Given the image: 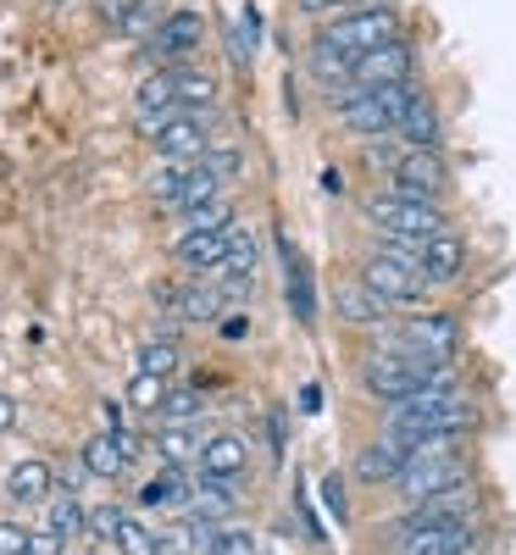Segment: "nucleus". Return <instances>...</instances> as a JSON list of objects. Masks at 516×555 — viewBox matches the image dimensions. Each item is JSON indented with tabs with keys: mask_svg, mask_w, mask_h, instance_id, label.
<instances>
[{
	"mask_svg": "<svg viewBox=\"0 0 516 555\" xmlns=\"http://www.w3.org/2000/svg\"><path fill=\"white\" fill-rule=\"evenodd\" d=\"M389 39H405L400 34V12L395 7H361V12H345V17H327L322 23V34L311 39V78H322L327 89H345V78H350V67L361 62V56H372L378 44H389Z\"/></svg>",
	"mask_w": 516,
	"mask_h": 555,
	"instance_id": "nucleus-1",
	"label": "nucleus"
},
{
	"mask_svg": "<svg viewBox=\"0 0 516 555\" xmlns=\"http://www.w3.org/2000/svg\"><path fill=\"white\" fill-rule=\"evenodd\" d=\"M416 101H422V89L411 78V83H389V89H366V95H345L334 106V117L356 139H378V133H400V122Z\"/></svg>",
	"mask_w": 516,
	"mask_h": 555,
	"instance_id": "nucleus-2",
	"label": "nucleus"
},
{
	"mask_svg": "<svg viewBox=\"0 0 516 555\" xmlns=\"http://www.w3.org/2000/svg\"><path fill=\"white\" fill-rule=\"evenodd\" d=\"M434 373H444V366H428L422 356H411V350H400V345H384V350H372V356L361 361V389H366L372 400H384V405H400V400H411V395L428 389Z\"/></svg>",
	"mask_w": 516,
	"mask_h": 555,
	"instance_id": "nucleus-3",
	"label": "nucleus"
},
{
	"mask_svg": "<svg viewBox=\"0 0 516 555\" xmlns=\"http://www.w3.org/2000/svg\"><path fill=\"white\" fill-rule=\"evenodd\" d=\"M366 222L384 228V240H405V245H428V240L450 234L439 201H416V195H395V190L366 201Z\"/></svg>",
	"mask_w": 516,
	"mask_h": 555,
	"instance_id": "nucleus-4",
	"label": "nucleus"
},
{
	"mask_svg": "<svg viewBox=\"0 0 516 555\" xmlns=\"http://www.w3.org/2000/svg\"><path fill=\"white\" fill-rule=\"evenodd\" d=\"M395 489L422 505V500H439V494H455V489H473V461H466L461 450L455 455H434V461H416V467H405L395 478Z\"/></svg>",
	"mask_w": 516,
	"mask_h": 555,
	"instance_id": "nucleus-5",
	"label": "nucleus"
},
{
	"mask_svg": "<svg viewBox=\"0 0 516 555\" xmlns=\"http://www.w3.org/2000/svg\"><path fill=\"white\" fill-rule=\"evenodd\" d=\"M416 78V51L411 39H389L372 56H361L345 78V95H366V89H389V83H411Z\"/></svg>",
	"mask_w": 516,
	"mask_h": 555,
	"instance_id": "nucleus-6",
	"label": "nucleus"
},
{
	"mask_svg": "<svg viewBox=\"0 0 516 555\" xmlns=\"http://www.w3.org/2000/svg\"><path fill=\"white\" fill-rule=\"evenodd\" d=\"M361 284L378 300H389V306H428V284H422V272L395 261V256H384V250H372L361 261Z\"/></svg>",
	"mask_w": 516,
	"mask_h": 555,
	"instance_id": "nucleus-7",
	"label": "nucleus"
},
{
	"mask_svg": "<svg viewBox=\"0 0 516 555\" xmlns=\"http://www.w3.org/2000/svg\"><path fill=\"white\" fill-rule=\"evenodd\" d=\"M389 345H400V350L422 356L428 366H450V356H455V345H461V322H455V317H444V311L411 317V322H405V328H400Z\"/></svg>",
	"mask_w": 516,
	"mask_h": 555,
	"instance_id": "nucleus-8",
	"label": "nucleus"
},
{
	"mask_svg": "<svg viewBox=\"0 0 516 555\" xmlns=\"http://www.w3.org/2000/svg\"><path fill=\"white\" fill-rule=\"evenodd\" d=\"M395 550L400 555H478L483 550V522H461V528H400Z\"/></svg>",
	"mask_w": 516,
	"mask_h": 555,
	"instance_id": "nucleus-9",
	"label": "nucleus"
},
{
	"mask_svg": "<svg viewBox=\"0 0 516 555\" xmlns=\"http://www.w3.org/2000/svg\"><path fill=\"white\" fill-rule=\"evenodd\" d=\"M211 112H178V117H167V128L156 133V151L167 156V162H201L206 151H211Z\"/></svg>",
	"mask_w": 516,
	"mask_h": 555,
	"instance_id": "nucleus-10",
	"label": "nucleus"
},
{
	"mask_svg": "<svg viewBox=\"0 0 516 555\" xmlns=\"http://www.w3.org/2000/svg\"><path fill=\"white\" fill-rule=\"evenodd\" d=\"M444 183H450V172H444L439 151H405L395 162V172H389V190L395 195H416V201H439Z\"/></svg>",
	"mask_w": 516,
	"mask_h": 555,
	"instance_id": "nucleus-11",
	"label": "nucleus"
},
{
	"mask_svg": "<svg viewBox=\"0 0 516 555\" xmlns=\"http://www.w3.org/2000/svg\"><path fill=\"white\" fill-rule=\"evenodd\" d=\"M201 39H206V17H201L195 7H178V12H167V17H162V28L151 34V56L178 62V56H190Z\"/></svg>",
	"mask_w": 516,
	"mask_h": 555,
	"instance_id": "nucleus-12",
	"label": "nucleus"
},
{
	"mask_svg": "<svg viewBox=\"0 0 516 555\" xmlns=\"http://www.w3.org/2000/svg\"><path fill=\"white\" fill-rule=\"evenodd\" d=\"M416 272H422V284H428V289L455 284V278L466 272V240H461V234H439V240H428V245H422Z\"/></svg>",
	"mask_w": 516,
	"mask_h": 555,
	"instance_id": "nucleus-13",
	"label": "nucleus"
},
{
	"mask_svg": "<svg viewBox=\"0 0 516 555\" xmlns=\"http://www.w3.org/2000/svg\"><path fill=\"white\" fill-rule=\"evenodd\" d=\"M228 234H233V228H222V234H183L172 245L178 267L183 272H222L228 267Z\"/></svg>",
	"mask_w": 516,
	"mask_h": 555,
	"instance_id": "nucleus-14",
	"label": "nucleus"
},
{
	"mask_svg": "<svg viewBox=\"0 0 516 555\" xmlns=\"http://www.w3.org/2000/svg\"><path fill=\"white\" fill-rule=\"evenodd\" d=\"M245 467H250V450H245L240 434H211L206 439V450H201V473L206 478H233V483H240Z\"/></svg>",
	"mask_w": 516,
	"mask_h": 555,
	"instance_id": "nucleus-15",
	"label": "nucleus"
},
{
	"mask_svg": "<svg viewBox=\"0 0 516 555\" xmlns=\"http://www.w3.org/2000/svg\"><path fill=\"white\" fill-rule=\"evenodd\" d=\"M284 272H289V311H295V322H317V284H311V261L295 250V245H284Z\"/></svg>",
	"mask_w": 516,
	"mask_h": 555,
	"instance_id": "nucleus-16",
	"label": "nucleus"
},
{
	"mask_svg": "<svg viewBox=\"0 0 516 555\" xmlns=\"http://www.w3.org/2000/svg\"><path fill=\"white\" fill-rule=\"evenodd\" d=\"M51 489H56V473L44 467V461H17V467L7 473V494H12L17 505H39V500H51Z\"/></svg>",
	"mask_w": 516,
	"mask_h": 555,
	"instance_id": "nucleus-17",
	"label": "nucleus"
},
{
	"mask_svg": "<svg viewBox=\"0 0 516 555\" xmlns=\"http://www.w3.org/2000/svg\"><path fill=\"white\" fill-rule=\"evenodd\" d=\"M439 133H444V122H439V106L422 95L411 112H405V122H400V133L395 139H405V151H434L439 145Z\"/></svg>",
	"mask_w": 516,
	"mask_h": 555,
	"instance_id": "nucleus-18",
	"label": "nucleus"
},
{
	"mask_svg": "<svg viewBox=\"0 0 516 555\" xmlns=\"http://www.w3.org/2000/svg\"><path fill=\"white\" fill-rule=\"evenodd\" d=\"M334 306H339V317H345V322H356V328H384V317L395 311L389 300H378V295H372L366 284H350V289H339V300H334Z\"/></svg>",
	"mask_w": 516,
	"mask_h": 555,
	"instance_id": "nucleus-19",
	"label": "nucleus"
},
{
	"mask_svg": "<svg viewBox=\"0 0 516 555\" xmlns=\"http://www.w3.org/2000/svg\"><path fill=\"white\" fill-rule=\"evenodd\" d=\"M83 473H89V478H122V473H128V450L117 444L112 428L83 444Z\"/></svg>",
	"mask_w": 516,
	"mask_h": 555,
	"instance_id": "nucleus-20",
	"label": "nucleus"
},
{
	"mask_svg": "<svg viewBox=\"0 0 516 555\" xmlns=\"http://www.w3.org/2000/svg\"><path fill=\"white\" fill-rule=\"evenodd\" d=\"M183 500H195V478H183V467H162L145 489H139V505H183Z\"/></svg>",
	"mask_w": 516,
	"mask_h": 555,
	"instance_id": "nucleus-21",
	"label": "nucleus"
},
{
	"mask_svg": "<svg viewBox=\"0 0 516 555\" xmlns=\"http://www.w3.org/2000/svg\"><path fill=\"white\" fill-rule=\"evenodd\" d=\"M172 83H178V112H211V101H217V78L211 73L172 67Z\"/></svg>",
	"mask_w": 516,
	"mask_h": 555,
	"instance_id": "nucleus-22",
	"label": "nucleus"
},
{
	"mask_svg": "<svg viewBox=\"0 0 516 555\" xmlns=\"http://www.w3.org/2000/svg\"><path fill=\"white\" fill-rule=\"evenodd\" d=\"M156 450H162L167 467H190V461H201L206 439H195V428H190V423H167V428L156 434Z\"/></svg>",
	"mask_w": 516,
	"mask_h": 555,
	"instance_id": "nucleus-23",
	"label": "nucleus"
},
{
	"mask_svg": "<svg viewBox=\"0 0 516 555\" xmlns=\"http://www.w3.org/2000/svg\"><path fill=\"white\" fill-rule=\"evenodd\" d=\"M356 478H361V483H395V478H400V455H395L389 444H366V450L356 455Z\"/></svg>",
	"mask_w": 516,
	"mask_h": 555,
	"instance_id": "nucleus-24",
	"label": "nucleus"
},
{
	"mask_svg": "<svg viewBox=\"0 0 516 555\" xmlns=\"http://www.w3.org/2000/svg\"><path fill=\"white\" fill-rule=\"evenodd\" d=\"M162 300H167L178 317H190V322H211V317L222 311V289H183V295L162 289Z\"/></svg>",
	"mask_w": 516,
	"mask_h": 555,
	"instance_id": "nucleus-25",
	"label": "nucleus"
},
{
	"mask_svg": "<svg viewBox=\"0 0 516 555\" xmlns=\"http://www.w3.org/2000/svg\"><path fill=\"white\" fill-rule=\"evenodd\" d=\"M183 222H190V234H222V228H233V201H206L195 211H183Z\"/></svg>",
	"mask_w": 516,
	"mask_h": 555,
	"instance_id": "nucleus-26",
	"label": "nucleus"
},
{
	"mask_svg": "<svg viewBox=\"0 0 516 555\" xmlns=\"http://www.w3.org/2000/svg\"><path fill=\"white\" fill-rule=\"evenodd\" d=\"M139 373L172 378V373H178V345H172V339H151V345H139Z\"/></svg>",
	"mask_w": 516,
	"mask_h": 555,
	"instance_id": "nucleus-27",
	"label": "nucleus"
},
{
	"mask_svg": "<svg viewBox=\"0 0 516 555\" xmlns=\"http://www.w3.org/2000/svg\"><path fill=\"white\" fill-rule=\"evenodd\" d=\"M128 405H133V411H162V405H167V378H156V373H133V384H128Z\"/></svg>",
	"mask_w": 516,
	"mask_h": 555,
	"instance_id": "nucleus-28",
	"label": "nucleus"
},
{
	"mask_svg": "<svg viewBox=\"0 0 516 555\" xmlns=\"http://www.w3.org/2000/svg\"><path fill=\"white\" fill-rule=\"evenodd\" d=\"M117 550H122V555H162L156 533H151L145 522H133L128 512H122V528H117Z\"/></svg>",
	"mask_w": 516,
	"mask_h": 555,
	"instance_id": "nucleus-29",
	"label": "nucleus"
},
{
	"mask_svg": "<svg viewBox=\"0 0 516 555\" xmlns=\"http://www.w3.org/2000/svg\"><path fill=\"white\" fill-rule=\"evenodd\" d=\"M44 522H51V528H56L62 539H73V533H78V528L89 522V512H83V505H78L73 494H62V500L51 505V517H44Z\"/></svg>",
	"mask_w": 516,
	"mask_h": 555,
	"instance_id": "nucleus-30",
	"label": "nucleus"
},
{
	"mask_svg": "<svg viewBox=\"0 0 516 555\" xmlns=\"http://www.w3.org/2000/svg\"><path fill=\"white\" fill-rule=\"evenodd\" d=\"M250 267H256V234L233 228V234H228V267H222V272L240 278V272H250Z\"/></svg>",
	"mask_w": 516,
	"mask_h": 555,
	"instance_id": "nucleus-31",
	"label": "nucleus"
},
{
	"mask_svg": "<svg viewBox=\"0 0 516 555\" xmlns=\"http://www.w3.org/2000/svg\"><path fill=\"white\" fill-rule=\"evenodd\" d=\"M211 555H256V533H250V528H240V522H222V528H217Z\"/></svg>",
	"mask_w": 516,
	"mask_h": 555,
	"instance_id": "nucleus-32",
	"label": "nucleus"
},
{
	"mask_svg": "<svg viewBox=\"0 0 516 555\" xmlns=\"http://www.w3.org/2000/svg\"><path fill=\"white\" fill-rule=\"evenodd\" d=\"M201 389H167V405H162V416L167 423H190V416H201Z\"/></svg>",
	"mask_w": 516,
	"mask_h": 555,
	"instance_id": "nucleus-33",
	"label": "nucleus"
},
{
	"mask_svg": "<svg viewBox=\"0 0 516 555\" xmlns=\"http://www.w3.org/2000/svg\"><path fill=\"white\" fill-rule=\"evenodd\" d=\"M156 28H162V17H156L151 0H139V7L117 23V34H128V39H145V34H156Z\"/></svg>",
	"mask_w": 516,
	"mask_h": 555,
	"instance_id": "nucleus-34",
	"label": "nucleus"
},
{
	"mask_svg": "<svg viewBox=\"0 0 516 555\" xmlns=\"http://www.w3.org/2000/svg\"><path fill=\"white\" fill-rule=\"evenodd\" d=\"M201 167H206V172H217V178L228 183V178H240V167H245V156H240V151H233V145H222V151H206V156H201Z\"/></svg>",
	"mask_w": 516,
	"mask_h": 555,
	"instance_id": "nucleus-35",
	"label": "nucleus"
},
{
	"mask_svg": "<svg viewBox=\"0 0 516 555\" xmlns=\"http://www.w3.org/2000/svg\"><path fill=\"white\" fill-rule=\"evenodd\" d=\"M295 7H300L306 17H345V12L372 7V0H295Z\"/></svg>",
	"mask_w": 516,
	"mask_h": 555,
	"instance_id": "nucleus-36",
	"label": "nucleus"
},
{
	"mask_svg": "<svg viewBox=\"0 0 516 555\" xmlns=\"http://www.w3.org/2000/svg\"><path fill=\"white\" fill-rule=\"evenodd\" d=\"M322 505H327V517H334V522L350 517V500H345V478H339V473L322 478Z\"/></svg>",
	"mask_w": 516,
	"mask_h": 555,
	"instance_id": "nucleus-37",
	"label": "nucleus"
},
{
	"mask_svg": "<svg viewBox=\"0 0 516 555\" xmlns=\"http://www.w3.org/2000/svg\"><path fill=\"white\" fill-rule=\"evenodd\" d=\"M67 550V539L51 528V522H39V528H28V555H62Z\"/></svg>",
	"mask_w": 516,
	"mask_h": 555,
	"instance_id": "nucleus-38",
	"label": "nucleus"
},
{
	"mask_svg": "<svg viewBox=\"0 0 516 555\" xmlns=\"http://www.w3.org/2000/svg\"><path fill=\"white\" fill-rule=\"evenodd\" d=\"M117 528H122V512H117V505L89 512V533H95V539H112V544H117Z\"/></svg>",
	"mask_w": 516,
	"mask_h": 555,
	"instance_id": "nucleus-39",
	"label": "nucleus"
},
{
	"mask_svg": "<svg viewBox=\"0 0 516 555\" xmlns=\"http://www.w3.org/2000/svg\"><path fill=\"white\" fill-rule=\"evenodd\" d=\"M0 555H28V528L23 522H0Z\"/></svg>",
	"mask_w": 516,
	"mask_h": 555,
	"instance_id": "nucleus-40",
	"label": "nucleus"
},
{
	"mask_svg": "<svg viewBox=\"0 0 516 555\" xmlns=\"http://www.w3.org/2000/svg\"><path fill=\"white\" fill-rule=\"evenodd\" d=\"M133 7H139V0H95V12H101V23H112V28H117V23H122V17H128Z\"/></svg>",
	"mask_w": 516,
	"mask_h": 555,
	"instance_id": "nucleus-41",
	"label": "nucleus"
},
{
	"mask_svg": "<svg viewBox=\"0 0 516 555\" xmlns=\"http://www.w3.org/2000/svg\"><path fill=\"white\" fill-rule=\"evenodd\" d=\"M12 428H17V400L0 395V434H12Z\"/></svg>",
	"mask_w": 516,
	"mask_h": 555,
	"instance_id": "nucleus-42",
	"label": "nucleus"
},
{
	"mask_svg": "<svg viewBox=\"0 0 516 555\" xmlns=\"http://www.w3.org/2000/svg\"><path fill=\"white\" fill-rule=\"evenodd\" d=\"M250 334V317H222V339H245Z\"/></svg>",
	"mask_w": 516,
	"mask_h": 555,
	"instance_id": "nucleus-43",
	"label": "nucleus"
}]
</instances>
